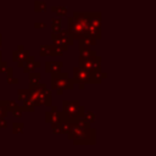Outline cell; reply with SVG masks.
I'll return each mask as SVG.
<instances>
[{
	"label": "cell",
	"mask_w": 156,
	"mask_h": 156,
	"mask_svg": "<svg viewBox=\"0 0 156 156\" xmlns=\"http://www.w3.org/2000/svg\"><path fill=\"white\" fill-rule=\"evenodd\" d=\"M80 66L91 73H100V57H96L94 55H87V56H80Z\"/></svg>",
	"instance_id": "6da1fadb"
},
{
	"label": "cell",
	"mask_w": 156,
	"mask_h": 156,
	"mask_svg": "<svg viewBox=\"0 0 156 156\" xmlns=\"http://www.w3.org/2000/svg\"><path fill=\"white\" fill-rule=\"evenodd\" d=\"M63 105H65V111H68V113L71 116L72 115H78V110L82 108V107L78 106V102H67V101H65Z\"/></svg>",
	"instance_id": "3957f363"
},
{
	"label": "cell",
	"mask_w": 156,
	"mask_h": 156,
	"mask_svg": "<svg viewBox=\"0 0 156 156\" xmlns=\"http://www.w3.org/2000/svg\"><path fill=\"white\" fill-rule=\"evenodd\" d=\"M100 76L96 73H91L90 71L80 67V68H74V78L77 82H83V83H99L100 79H98Z\"/></svg>",
	"instance_id": "7a4b0ae2"
}]
</instances>
